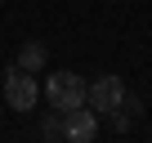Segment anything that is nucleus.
I'll return each instance as SVG.
<instances>
[{
  "label": "nucleus",
  "instance_id": "f257e3e1",
  "mask_svg": "<svg viewBox=\"0 0 152 143\" xmlns=\"http://www.w3.org/2000/svg\"><path fill=\"white\" fill-rule=\"evenodd\" d=\"M45 98H49V107H58V112H76V107H85L90 85L76 76V72H54V76L45 81Z\"/></svg>",
  "mask_w": 152,
  "mask_h": 143
},
{
  "label": "nucleus",
  "instance_id": "f03ea898",
  "mask_svg": "<svg viewBox=\"0 0 152 143\" xmlns=\"http://www.w3.org/2000/svg\"><path fill=\"white\" fill-rule=\"evenodd\" d=\"M36 98H40V85H36V76H31V72L27 67H9L5 72V103L14 107V112H31L36 107Z\"/></svg>",
  "mask_w": 152,
  "mask_h": 143
},
{
  "label": "nucleus",
  "instance_id": "7ed1b4c3",
  "mask_svg": "<svg viewBox=\"0 0 152 143\" xmlns=\"http://www.w3.org/2000/svg\"><path fill=\"white\" fill-rule=\"evenodd\" d=\"M94 112H116L121 103H125V85H121V76H112V72H107V76H99L94 85H90V98H85Z\"/></svg>",
  "mask_w": 152,
  "mask_h": 143
},
{
  "label": "nucleus",
  "instance_id": "20e7f679",
  "mask_svg": "<svg viewBox=\"0 0 152 143\" xmlns=\"http://www.w3.org/2000/svg\"><path fill=\"white\" fill-rule=\"evenodd\" d=\"M67 121H63V139H72V143H90L94 134H99V112L85 103V107H76V112H63Z\"/></svg>",
  "mask_w": 152,
  "mask_h": 143
},
{
  "label": "nucleus",
  "instance_id": "39448f33",
  "mask_svg": "<svg viewBox=\"0 0 152 143\" xmlns=\"http://www.w3.org/2000/svg\"><path fill=\"white\" fill-rule=\"evenodd\" d=\"M49 63V49H45V40H27L23 49H18V67H27V72H40Z\"/></svg>",
  "mask_w": 152,
  "mask_h": 143
},
{
  "label": "nucleus",
  "instance_id": "423d86ee",
  "mask_svg": "<svg viewBox=\"0 0 152 143\" xmlns=\"http://www.w3.org/2000/svg\"><path fill=\"white\" fill-rule=\"evenodd\" d=\"M58 116H63V112L54 107V116H45V121H40V134H45V139H63V121H58Z\"/></svg>",
  "mask_w": 152,
  "mask_h": 143
},
{
  "label": "nucleus",
  "instance_id": "0eeeda50",
  "mask_svg": "<svg viewBox=\"0 0 152 143\" xmlns=\"http://www.w3.org/2000/svg\"><path fill=\"white\" fill-rule=\"evenodd\" d=\"M121 107H125V112H130V116H134V112H143V103H139V98H134V94H125V103H121Z\"/></svg>",
  "mask_w": 152,
  "mask_h": 143
}]
</instances>
